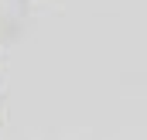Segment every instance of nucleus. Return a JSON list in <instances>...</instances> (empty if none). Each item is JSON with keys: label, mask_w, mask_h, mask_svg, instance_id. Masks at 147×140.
Segmentation results:
<instances>
[]
</instances>
